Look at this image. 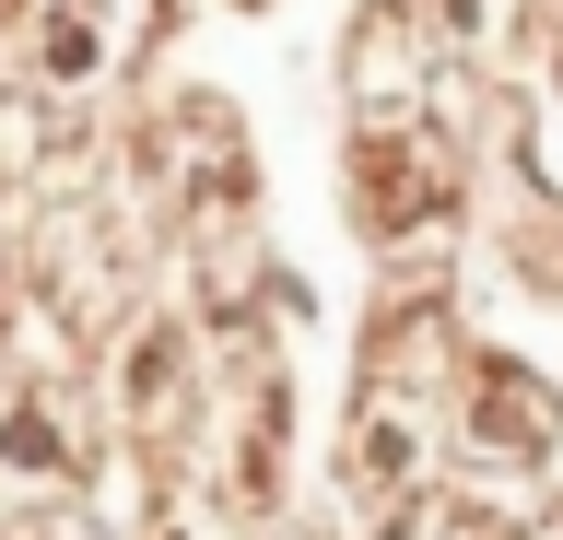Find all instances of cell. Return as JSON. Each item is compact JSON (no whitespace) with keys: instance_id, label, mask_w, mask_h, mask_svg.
<instances>
[{"instance_id":"6da1fadb","label":"cell","mask_w":563,"mask_h":540,"mask_svg":"<svg viewBox=\"0 0 563 540\" xmlns=\"http://www.w3.org/2000/svg\"><path fill=\"white\" fill-rule=\"evenodd\" d=\"M352 188H364V223H376V235H422V223L457 212V153L434 142L422 118H364Z\"/></svg>"},{"instance_id":"7a4b0ae2","label":"cell","mask_w":563,"mask_h":540,"mask_svg":"<svg viewBox=\"0 0 563 540\" xmlns=\"http://www.w3.org/2000/svg\"><path fill=\"white\" fill-rule=\"evenodd\" d=\"M470 459H540L552 447V388L528 376V364H505V353H470Z\"/></svg>"},{"instance_id":"3957f363","label":"cell","mask_w":563,"mask_h":540,"mask_svg":"<svg viewBox=\"0 0 563 540\" xmlns=\"http://www.w3.org/2000/svg\"><path fill=\"white\" fill-rule=\"evenodd\" d=\"M352 36H364V47H352V82H364V95H376V71L411 95V82H422V59H434V47L411 36V12H399V0H387V12H364Z\"/></svg>"},{"instance_id":"277c9868","label":"cell","mask_w":563,"mask_h":540,"mask_svg":"<svg viewBox=\"0 0 563 540\" xmlns=\"http://www.w3.org/2000/svg\"><path fill=\"white\" fill-rule=\"evenodd\" d=\"M0 470H70V434L47 423V399H12L0 411Z\"/></svg>"},{"instance_id":"5b68a950","label":"cell","mask_w":563,"mask_h":540,"mask_svg":"<svg viewBox=\"0 0 563 540\" xmlns=\"http://www.w3.org/2000/svg\"><path fill=\"white\" fill-rule=\"evenodd\" d=\"M176 329H141V353H130V423H165V399H176Z\"/></svg>"},{"instance_id":"8992f818","label":"cell","mask_w":563,"mask_h":540,"mask_svg":"<svg viewBox=\"0 0 563 540\" xmlns=\"http://www.w3.org/2000/svg\"><path fill=\"white\" fill-rule=\"evenodd\" d=\"M95 71V12H59L47 24V82H82Z\"/></svg>"},{"instance_id":"52a82bcc","label":"cell","mask_w":563,"mask_h":540,"mask_svg":"<svg viewBox=\"0 0 563 540\" xmlns=\"http://www.w3.org/2000/svg\"><path fill=\"white\" fill-rule=\"evenodd\" d=\"M0 12H24V0H0Z\"/></svg>"},{"instance_id":"ba28073f","label":"cell","mask_w":563,"mask_h":540,"mask_svg":"<svg viewBox=\"0 0 563 540\" xmlns=\"http://www.w3.org/2000/svg\"><path fill=\"white\" fill-rule=\"evenodd\" d=\"M0 294H12V283H0Z\"/></svg>"}]
</instances>
